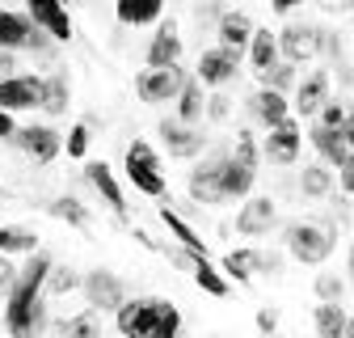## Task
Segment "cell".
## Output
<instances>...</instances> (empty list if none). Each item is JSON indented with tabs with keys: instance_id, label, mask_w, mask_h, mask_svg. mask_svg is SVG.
<instances>
[{
	"instance_id": "cell-1",
	"label": "cell",
	"mask_w": 354,
	"mask_h": 338,
	"mask_svg": "<svg viewBox=\"0 0 354 338\" xmlns=\"http://www.w3.org/2000/svg\"><path fill=\"white\" fill-rule=\"evenodd\" d=\"M114 326L127 338H177L182 334V313L173 301L144 296V301H122L114 309Z\"/></svg>"
},
{
	"instance_id": "cell-2",
	"label": "cell",
	"mask_w": 354,
	"mask_h": 338,
	"mask_svg": "<svg viewBox=\"0 0 354 338\" xmlns=\"http://www.w3.org/2000/svg\"><path fill=\"white\" fill-rule=\"evenodd\" d=\"M283 245H287V254L295 263H304V267H321L329 254H333V245H337V237L325 229V224H287V233H283Z\"/></svg>"
},
{
	"instance_id": "cell-3",
	"label": "cell",
	"mask_w": 354,
	"mask_h": 338,
	"mask_svg": "<svg viewBox=\"0 0 354 338\" xmlns=\"http://www.w3.org/2000/svg\"><path fill=\"white\" fill-rule=\"evenodd\" d=\"M127 182L148 199H165V169H160V157L152 144L136 140L127 148Z\"/></svg>"
},
{
	"instance_id": "cell-4",
	"label": "cell",
	"mask_w": 354,
	"mask_h": 338,
	"mask_svg": "<svg viewBox=\"0 0 354 338\" xmlns=\"http://www.w3.org/2000/svg\"><path fill=\"white\" fill-rule=\"evenodd\" d=\"M299 144H304V127L295 114L279 118L266 127V140H261V157L270 165H295L299 161Z\"/></svg>"
},
{
	"instance_id": "cell-5",
	"label": "cell",
	"mask_w": 354,
	"mask_h": 338,
	"mask_svg": "<svg viewBox=\"0 0 354 338\" xmlns=\"http://www.w3.org/2000/svg\"><path fill=\"white\" fill-rule=\"evenodd\" d=\"M38 292L42 287H34L30 279H13V287L5 292V330L9 334H17V338H26V334H34V301H38Z\"/></svg>"
},
{
	"instance_id": "cell-6",
	"label": "cell",
	"mask_w": 354,
	"mask_h": 338,
	"mask_svg": "<svg viewBox=\"0 0 354 338\" xmlns=\"http://www.w3.org/2000/svg\"><path fill=\"white\" fill-rule=\"evenodd\" d=\"M9 144H17L34 165H51L55 157H59V148H64V140H59V132L55 127H47V123H30V127H13V136H9Z\"/></svg>"
},
{
	"instance_id": "cell-7",
	"label": "cell",
	"mask_w": 354,
	"mask_h": 338,
	"mask_svg": "<svg viewBox=\"0 0 354 338\" xmlns=\"http://www.w3.org/2000/svg\"><path fill=\"white\" fill-rule=\"evenodd\" d=\"M241 55L245 51H236V47H211V51H203L198 55V68H194V76H198V84L203 89H224V84L236 76V68H241Z\"/></svg>"
},
{
	"instance_id": "cell-8",
	"label": "cell",
	"mask_w": 354,
	"mask_h": 338,
	"mask_svg": "<svg viewBox=\"0 0 354 338\" xmlns=\"http://www.w3.org/2000/svg\"><path fill=\"white\" fill-rule=\"evenodd\" d=\"M182 80H186V72L177 68V64H169V68H144V72L136 76V94H140V102H148V106H165V102L177 98Z\"/></svg>"
},
{
	"instance_id": "cell-9",
	"label": "cell",
	"mask_w": 354,
	"mask_h": 338,
	"mask_svg": "<svg viewBox=\"0 0 354 338\" xmlns=\"http://www.w3.org/2000/svg\"><path fill=\"white\" fill-rule=\"evenodd\" d=\"M80 292H84V301H88V309L93 313H114L122 301H127V287H122V279L114 275V271H88L84 279H80Z\"/></svg>"
},
{
	"instance_id": "cell-10",
	"label": "cell",
	"mask_w": 354,
	"mask_h": 338,
	"mask_svg": "<svg viewBox=\"0 0 354 338\" xmlns=\"http://www.w3.org/2000/svg\"><path fill=\"white\" fill-rule=\"evenodd\" d=\"M283 267V258L279 254H261V249H232V254H224V271L228 279H236V283H253L257 275H274Z\"/></svg>"
},
{
	"instance_id": "cell-11",
	"label": "cell",
	"mask_w": 354,
	"mask_h": 338,
	"mask_svg": "<svg viewBox=\"0 0 354 338\" xmlns=\"http://www.w3.org/2000/svg\"><path fill=\"white\" fill-rule=\"evenodd\" d=\"M279 224V207H274V199L270 195H245V207L236 211V233L241 237H266Z\"/></svg>"
},
{
	"instance_id": "cell-12",
	"label": "cell",
	"mask_w": 354,
	"mask_h": 338,
	"mask_svg": "<svg viewBox=\"0 0 354 338\" xmlns=\"http://www.w3.org/2000/svg\"><path fill=\"white\" fill-rule=\"evenodd\" d=\"M274 38H279V55H283L287 64H304V60H313V55L325 47L321 26H287V30L274 34Z\"/></svg>"
},
{
	"instance_id": "cell-13",
	"label": "cell",
	"mask_w": 354,
	"mask_h": 338,
	"mask_svg": "<svg viewBox=\"0 0 354 338\" xmlns=\"http://www.w3.org/2000/svg\"><path fill=\"white\" fill-rule=\"evenodd\" d=\"M257 182V165L224 152V161H219V203H232V199H245Z\"/></svg>"
},
{
	"instance_id": "cell-14",
	"label": "cell",
	"mask_w": 354,
	"mask_h": 338,
	"mask_svg": "<svg viewBox=\"0 0 354 338\" xmlns=\"http://www.w3.org/2000/svg\"><path fill=\"white\" fill-rule=\"evenodd\" d=\"M26 17L47 34L51 42H68L72 38V17H68V9H64V0H26Z\"/></svg>"
},
{
	"instance_id": "cell-15",
	"label": "cell",
	"mask_w": 354,
	"mask_h": 338,
	"mask_svg": "<svg viewBox=\"0 0 354 338\" xmlns=\"http://www.w3.org/2000/svg\"><path fill=\"white\" fill-rule=\"evenodd\" d=\"M308 140H313V148L321 152V161H325V165H333V169L354 165V127H346V132L313 127V132H308Z\"/></svg>"
},
{
	"instance_id": "cell-16",
	"label": "cell",
	"mask_w": 354,
	"mask_h": 338,
	"mask_svg": "<svg viewBox=\"0 0 354 338\" xmlns=\"http://www.w3.org/2000/svg\"><path fill=\"white\" fill-rule=\"evenodd\" d=\"M38 98H42V76H17V72L0 76V110H9V114L34 110Z\"/></svg>"
},
{
	"instance_id": "cell-17",
	"label": "cell",
	"mask_w": 354,
	"mask_h": 338,
	"mask_svg": "<svg viewBox=\"0 0 354 338\" xmlns=\"http://www.w3.org/2000/svg\"><path fill=\"white\" fill-rule=\"evenodd\" d=\"M148 68H169V64H182V34H177V21H160L152 42H148Z\"/></svg>"
},
{
	"instance_id": "cell-18",
	"label": "cell",
	"mask_w": 354,
	"mask_h": 338,
	"mask_svg": "<svg viewBox=\"0 0 354 338\" xmlns=\"http://www.w3.org/2000/svg\"><path fill=\"white\" fill-rule=\"evenodd\" d=\"M219 161H224V152H211L207 161H198L194 169H190V178H186V186H190V199L203 207V203H219Z\"/></svg>"
},
{
	"instance_id": "cell-19",
	"label": "cell",
	"mask_w": 354,
	"mask_h": 338,
	"mask_svg": "<svg viewBox=\"0 0 354 338\" xmlns=\"http://www.w3.org/2000/svg\"><path fill=\"white\" fill-rule=\"evenodd\" d=\"M160 140H165L169 157H198L203 152V132L194 123H182V118H165L160 123Z\"/></svg>"
},
{
	"instance_id": "cell-20",
	"label": "cell",
	"mask_w": 354,
	"mask_h": 338,
	"mask_svg": "<svg viewBox=\"0 0 354 338\" xmlns=\"http://www.w3.org/2000/svg\"><path fill=\"white\" fill-rule=\"evenodd\" d=\"M84 178L93 182V190L106 199V207L114 211V216L127 220V199H122V186H118V178H114V169H110L106 161H88V165H84Z\"/></svg>"
},
{
	"instance_id": "cell-21",
	"label": "cell",
	"mask_w": 354,
	"mask_h": 338,
	"mask_svg": "<svg viewBox=\"0 0 354 338\" xmlns=\"http://www.w3.org/2000/svg\"><path fill=\"white\" fill-rule=\"evenodd\" d=\"M329 98V76L325 72H308L299 84H295V102H291V114L295 118H313L321 110V102Z\"/></svg>"
},
{
	"instance_id": "cell-22",
	"label": "cell",
	"mask_w": 354,
	"mask_h": 338,
	"mask_svg": "<svg viewBox=\"0 0 354 338\" xmlns=\"http://www.w3.org/2000/svg\"><path fill=\"white\" fill-rule=\"evenodd\" d=\"M249 110H253V118L257 123H279V118H287L291 114V102H287V94H279V89H270V84H261V89L249 98Z\"/></svg>"
},
{
	"instance_id": "cell-23",
	"label": "cell",
	"mask_w": 354,
	"mask_h": 338,
	"mask_svg": "<svg viewBox=\"0 0 354 338\" xmlns=\"http://www.w3.org/2000/svg\"><path fill=\"white\" fill-rule=\"evenodd\" d=\"M30 34H34V21L26 13L0 9V51H21V47H30Z\"/></svg>"
},
{
	"instance_id": "cell-24",
	"label": "cell",
	"mask_w": 354,
	"mask_h": 338,
	"mask_svg": "<svg viewBox=\"0 0 354 338\" xmlns=\"http://www.w3.org/2000/svg\"><path fill=\"white\" fill-rule=\"evenodd\" d=\"M72 106V80L68 72H51V76H42V98H38V110H47V114H68Z\"/></svg>"
},
{
	"instance_id": "cell-25",
	"label": "cell",
	"mask_w": 354,
	"mask_h": 338,
	"mask_svg": "<svg viewBox=\"0 0 354 338\" xmlns=\"http://www.w3.org/2000/svg\"><path fill=\"white\" fill-rule=\"evenodd\" d=\"M249 38H253V17H249V13L228 9L224 17H219V42H224V47L245 51V47H249Z\"/></svg>"
},
{
	"instance_id": "cell-26",
	"label": "cell",
	"mask_w": 354,
	"mask_h": 338,
	"mask_svg": "<svg viewBox=\"0 0 354 338\" xmlns=\"http://www.w3.org/2000/svg\"><path fill=\"white\" fill-rule=\"evenodd\" d=\"M114 13L122 26H148V21H160L165 0H114Z\"/></svg>"
},
{
	"instance_id": "cell-27",
	"label": "cell",
	"mask_w": 354,
	"mask_h": 338,
	"mask_svg": "<svg viewBox=\"0 0 354 338\" xmlns=\"http://www.w3.org/2000/svg\"><path fill=\"white\" fill-rule=\"evenodd\" d=\"M190 275H194V283H198L207 296H215V301H219V296H228V275L219 271V267L207 258V254H194V263H190Z\"/></svg>"
},
{
	"instance_id": "cell-28",
	"label": "cell",
	"mask_w": 354,
	"mask_h": 338,
	"mask_svg": "<svg viewBox=\"0 0 354 338\" xmlns=\"http://www.w3.org/2000/svg\"><path fill=\"white\" fill-rule=\"evenodd\" d=\"M173 102H177V118H182V123H198L203 118V106H207V94H203L198 76H186Z\"/></svg>"
},
{
	"instance_id": "cell-29",
	"label": "cell",
	"mask_w": 354,
	"mask_h": 338,
	"mask_svg": "<svg viewBox=\"0 0 354 338\" xmlns=\"http://www.w3.org/2000/svg\"><path fill=\"white\" fill-rule=\"evenodd\" d=\"M313 321H317L321 338H346L350 334V317H346V309L337 301H321L317 313H313Z\"/></svg>"
},
{
	"instance_id": "cell-30",
	"label": "cell",
	"mask_w": 354,
	"mask_h": 338,
	"mask_svg": "<svg viewBox=\"0 0 354 338\" xmlns=\"http://www.w3.org/2000/svg\"><path fill=\"white\" fill-rule=\"evenodd\" d=\"M274 60H279V38H274L270 30H257V26H253V38H249V64H253V72L261 76Z\"/></svg>"
},
{
	"instance_id": "cell-31",
	"label": "cell",
	"mask_w": 354,
	"mask_h": 338,
	"mask_svg": "<svg viewBox=\"0 0 354 338\" xmlns=\"http://www.w3.org/2000/svg\"><path fill=\"white\" fill-rule=\"evenodd\" d=\"M160 220H165V229H169V233L177 237V245H182V249H190V254H207L203 237H198V233H194V229H190V224H186L182 216H177V211H173L169 203L160 207Z\"/></svg>"
},
{
	"instance_id": "cell-32",
	"label": "cell",
	"mask_w": 354,
	"mask_h": 338,
	"mask_svg": "<svg viewBox=\"0 0 354 338\" xmlns=\"http://www.w3.org/2000/svg\"><path fill=\"white\" fill-rule=\"evenodd\" d=\"M38 249V233L26 224H0V254H30Z\"/></svg>"
},
{
	"instance_id": "cell-33",
	"label": "cell",
	"mask_w": 354,
	"mask_h": 338,
	"mask_svg": "<svg viewBox=\"0 0 354 338\" xmlns=\"http://www.w3.org/2000/svg\"><path fill=\"white\" fill-rule=\"evenodd\" d=\"M47 211H51V216L55 220H64V224H72V229H88V207L80 203V199H51L47 203Z\"/></svg>"
},
{
	"instance_id": "cell-34",
	"label": "cell",
	"mask_w": 354,
	"mask_h": 338,
	"mask_svg": "<svg viewBox=\"0 0 354 338\" xmlns=\"http://www.w3.org/2000/svg\"><path fill=\"white\" fill-rule=\"evenodd\" d=\"M313 118H317V127H329V132H346V127H354L346 102H329V98L321 102V110H317Z\"/></svg>"
},
{
	"instance_id": "cell-35",
	"label": "cell",
	"mask_w": 354,
	"mask_h": 338,
	"mask_svg": "<svg viewBox=\"0 0 354 338\" xmlns=\"http://www.w3.org/2000/svg\"><path fill=\"white\" fill-rule=\"evenodd\" d=\"M329 186H333V178H329L325 165H304V174H299V190L304 195L321 199V195H329Z\"/></svg>"
},
{
	"instance_id": "cell-36",
	"label": "cell",
	"mask_w": 354,
	"mask_h": 338,
	"mask_svg": "<svg viewBox=\"0 0 354 338\" xmlns=\"http://www.w3.org/2000/svg\"><path fill=\"white\" fill-rule=\"evenodd\" d=\"M42 287H47L51 296H68V292L80 287V275H76L72 267H55V263H51V271H47V279H42Z\"/></svg>"
},
{
	"instance_id": "cell-37",
	"label": "cell",
	"mask_w": 354,
	"mask_h": 338,
	"mask_svg": "<svg viewBox=\"0 0 354 338\" xmlns=\"http://www.w3.org/2000/svg\"><path fill=\"white\" fill-rule=\"evenodd\" d=\"M261 84H270V89H279V94H287V89H291V84H295V64H287V60L279 64V60H274L270 68H266V72H261Z\"/></svg>"
},
{
	"instance_id": "cell-38",
	"label": "cell",
	"mask_w": 354,
	"mask_h": 338,
	"mask_svg": "<svg viewBox=\"0 0 354 338\" xmlns=\"http://www.w3.org/2000/svg\"><path fill=\"white\" fill-rule=\"evenodd\" d=\"M64 334H72V338H93V334H97V317H93V309L80 313V317H68V321H64Z\"/></svg>"
},
{
	"instance_id": "cell-39",
	"label": "cell",
	"mask_w": 354,
	"mask_h": 338,
	"mask_svg": "<svg viewBox=\"0 0 354 338\" xmlns=\"http://www.w3.org/2000/svg\"><path fill=\"white\" fill-rule=\"evenodd\" d=\"M84 152H88V123H76L72 132H68V157L84 161Z\"/></svg>"
},
{
	"instance_id": "cell-40",
	"label": "cell",
	"mask_w": 354,
	"mask_h": 338,
	"mask_svg": "<svg viewBox=\"0 0 354 338\" xmlns=\"http://www.w3.org/2000/svg\"><path fill=\"white\" fill-rule=\"evenodd\" d=\"M232 157H241V161H249V165H257L261 161V152H257V144H253V136L249 132H236V144L228 148Z\"/></svg>"
},
{
	"instance_id": "cell-41",
	"label": "cell",
	"mask_w": 354,
	"mask_h": 338,
	"mask_svg": "<svg viewBox=\"0 0 354 338\" xmlns=\"http://www.w3.org/2000/svg\"><path fill=\"white\" fill-rule=\"evenodd\" d=\"M317 296H321V301H342V296H346V283H342L337 275H321V279H317Z\"/></svg>"
},
{
	"instance_id": "cell-42",
	"label": "cell",
	"mask_w": 354,
	"mask_h": 338,
	"mask_svg": "<svg viewBox=\"0 0 354 338\" xmlns=\"http://www.w3.org/2000/svg\"><path fill=\"white\" fill-rule=\"evenodd\" d=\"M203 114H207V118H224V114H228V98H224V94H215V98H207Z\"/></svg>"
},
{
	"instance_id": "cell-43",
	"label": "cell",
	"mask_w": 354,
	"mask_h": 338,
	"mask_svg": "<svg viewBox=\"0 0 354 338\" xmlns=\"http://www.w3.org/2000/svg\"><path fill=\"white\" fill-rule=\"evenodd\" d=\"M13 279H17V267L9 263V254H0V292H9Z\"/></svg>"
},
{
	"instance_id": "cell-44",
	"label": "cell",
	"mask_w": 354,
	"mask_h": 338,
	"mask_svg": "<svg viewBox=\"0 0 354 338\" xmlns=\"http://www.w3.org/2000/svg\"><path fill=\"white\" fill-rule=\"evenodd\" d=\"M257 330H261V334H274V330H279V313H274V309H261V313H257Z\"/></svg>"
},
{
	"instance_id": "cell-45",
	"label": "cell",
	"mask_w": 354,
	"mask_h": 338,
	"mask_svg": "<svg viewBox=\"0 0 354 338\" xmlns=\"http://www.w3.org/2000/svg\"><path fill=\"white\" fill-rule=\"evenodd\" d=\"M299 5H304V0H270V9H274V13H283V17H287V13H295Z\"/></svg>"
},
{
	"instance_id": "cell-46",
	"label": "cell",
	"mask_w": 354,
	"mask_h": 338,
	"mask_svg": "<svg viewBox=\"0 0 354 338\" xmlns=\"http://www.w3.org/2000/svg\"><path fill=\"white\" fill-rule=\"evenodd\" d=\"M13 127H17L13 114H9V110H0V140H9V136H13Z\"/></svg>"
},
{
	"instance_id": "cell-47",
	"label": "cell",
	"mask_w": 354,
	"mask_h": 338,
	"mask_svg": "<svg viewBox=\"0 0 354 338\" xmlns=\"http://www.w3.org/2000/svg\"><path fill=\"white\" fill-rule=\"evenodd\" d=\"M13 72V51H0V76Z\"/></svg>"
},
{
	"instance_id": "cell-48",
	"label": "cell",
	"mask_w": 354,
	"mask_h": 338,
	"mask_svg": "<svg viewBox=\"0 0 354 338\" xmlns=\"http://www.w3.org/2000/svg\"><path fill=\"white\" fill-rule=\"evenodd\" d=\"M337 5H350V0H337Z\"/></svg>"
}]
</instances>
